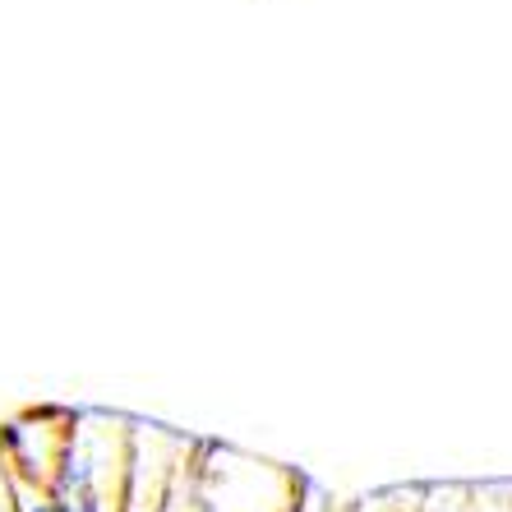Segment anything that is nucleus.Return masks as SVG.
Wrapping results in <instances>:
<instances>
[{
	"mask_svg": "<svg viewBox=\"0 0 512 512\" xmlns=\"http://www.w3.org/2000/svg\"><path fill=\"white\" fill-rule=\"evenodd\" d=\"M10 499H14V512H60V503L51 499V489H42V485L10 480Z\"/></svg>",
	"mask_w": 512,
	"mask_h": 512,
	"instance_id": "obj_1",
	"label": "nucleus"
},
{
	"mask_svg": "<svg viewBox=\"0 0 512 512\" xmlns=\"http://www.w3.org/2000/svg\"><path fill=\"white\" fill-rule=\"evenodd\" d=\"M476 512H512V503H503V508H476Z\"/></svg>",
	"mask_w": 512,
	"mask_h": 512,
	"instance_id": "obj_2",
	"label": "nucleus"
}]
</instances>
